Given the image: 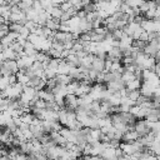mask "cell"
Segmentation results:
<instances>
[{"label":"cell","instance_id":"6da1fadb","mask_svg":"<svg viewBox=\"0 0 160 160\" xmlns=\"http://www.w3.org/2000/svg\"><path fill=\"white\" fill-rule=\"evenodd\" d=\"M20 70L18 60H6L4 62H1V75H12V74H18V71Z\"/></svg>","mask_w":160,"mask_h":160},{"label":"cell","instance_id":"7a4b0ae2","mask_svg":"<svg viewBox=\"0 0 160 160\" xmlns=\"http://www.w3.org/2000/svg\"><path fill=\"white\" fill-rule=\"evenodd\" d=\"M80 106L79 96L75 94H68L65 96V108L69 110H76Z\"/></svg>","mask_w":160,"mask_h":160},{"label":"cell","instance_id":"3957f363","mask_svg":"<svg viewBox=\"0 0 160 160\" xmlns=\"http://www.w3.org/2000/svg\"><path fill=\"white\" fill-rule=\"evenodd\" d=\"M135 131L139 134L140 138H142V136L148 135V134L151 131V129L149 128V124H148L146 120H141V119H139V120L135 122Z\"/></svg>","mask_w":160,"mask_h":160},{"label":"cell","instance_id":"277c9868","mask_svg":"<svg viewBox=\"0 0 160 160\" xmlns=\"http://www.w3.org/2000/svg\"><path fill=\"white\" fill-rule=\"evenodd\" d=\"M52 40H54V41H60V42L65 44V42H68V41L74 40V35H72V32H66V31L58 30V31H55Z\"/></svg>","mask_w":160,"mask_h":160},{"label":"cell","instance_id":"5b68a950","mask_svg":"<svg viewBox=\"0 0 160 160\" xmlns=\"http://www.w3.org/2000/svg\"><path fill=\"white\" fill-rule=\"evenodd\" d=\"M35 61H36L35 60V56H29V55H24V56H21V58L18 59V64H19V68L20 69H28Z\"/></svg>","mask_w":160,"mask_h":160},{"label":"cell","instance_id":"8992f818","mask_svg":"<svg viewBox=\"0 0 160 160\" xmlns=\"http://www.w3.org/2000/svg\"><path fill=\"white\" fill-rule=\"evenodd\" d=\"M154 90H155V86H152L151 84H149L148 81H144L141 88H140V91H141V95L146 96V98H152L154 96Z\"/></svg>","mask_w":160,"mask_h":160},{"label":"cell","instance_id":"52a82bcc","mask_svg":"<svg viewBox=\"0 0 160 160\" xmlns=\"http://www.w3.org/2000/svg\"><path fill=\"white\" fill-rule=\"evenodd\" d=\"M139 134L135 131V129H129L126 132H124L122 135V140L124 142H134L136 140H139Z\"/></svg>","mask_w":160,"mask_h":160},{"label":"cell","instance_id":"ba28073f","mask_svg":"<svg viewBox=\"0 0 160 160\" xmlns=\"http://www.w3.org/2000/svg\"><path fill=\"white\" fill-rule=\"evenodd\" d=\"M108 58L112 61H120L122 59V51H121V48H118V46H114L109 52H108Z\"/></svg>","mask_w":160,"mask_h":160},{"label":"cell","instance_id":"9c48e42d","mask_svg":"<svg viewBox=\"0 0 160 160\" xmlns=\"http://www.w3.org/2000/svg\"><path fill=\"white\" fill-rule=\"evenodd\" d=\"M91 69H94L99 72H102V71L105 72V59H101V58L95 55V59L91 64Z\"/></svg>","mask_w":160,"mask_h":160},{"label":"cell","instance_id":"30bf717a","mask_svg":"<svg viewBox=\"0 0 160 160\" xmlns=\"http://www.w3.org/2000/svg\"><path fill=\"white\" fill-rule=\"evenodd\" d=\"M16 78H18V82H20L24 86H26V85L30 84V76L26 74L25 69H20L18 71V74H16Z\"/></svg>","mask_w":160,"mask_h":160},{"label":"cell","instance_id":"8fae6325","mask_svg":"<svg viewBox=\"0 0 160 160\" xmlns=\"http://www.w3.org/2000/svg\"><path fill=\"white\" fill-rule=\"evenodd\" d=\"M141 28L148 31V32H152L156 31V25H155V20H150V19H144L141 22Z\"/></svg>","mask_w":160,"mask_h":160},{"label":"cell","instance_id":"7c38bea8","mask_svg":"<svg viewBox=\"0 0 160 160\" xmlns=\"http://www.w3.org/2000/svg\"><path fill=\"white\" fill-rule=\"evenodd\" d=\"M24 51H25V54L26 55H29V56H35L36 55V52L39 51L38 49H36V46L31 42V41H26V44H25V46H24Z\"/></svg>","mask_w":160,"mask_h":160},{"label":"cell","instance_id":"4fadbf2b","mask_svg":"<svg viewBox=\"0 0 160 160\" xmlns=\"http://www.w3.org/2000/svg\"><path fill=\"white\" fill-rule=\"evenodd\" d=\"M101 158H104L106 160H119L116 158V152H115V149L114 148H106L104 150V152L101 154Z\"/></svg>","mask_w":160,"mask_h":160},{"label":"cell","instance_id":"5bb4252c","mask_svg":"<svg viewBox=\"0 0 160 160\" xmlns=\"http://www.w3.org/2000/svg\"><path fill=\"white\" fill-rule=\"evenodd\" d=\"M48 12L51 15V18H54V19H59V20H60L61 15L64 14V11L61 10L60 5H54L51 9H49V10H48Z\"/></svg>","mask_w":160,"mask_h":160},{"label":"cell","instance_id":"9a60e30c","mask_svg":"<svg viewBox=\"0 0 160 160\" xmlns=\"http://www.w3.org/2000/svg\"><path fill=\"white\" fill-rule=\"evenodd\" d=\"M60 24H61V21H60L59 19L50 18V19L46 21L45 26H48V28H49V29H51L52 31H58V30L60 29Z\"/></svg>","mask_w":160,"mask_h":160},{"label":"cell","instance_id":"2e32d148","mask_svg":"<svg viewBox=\"0 0 160 160\" xmlns=\"http://www.w3.org/2000/svg\"><path fill=\"white\" fill-rule=\"evenodd\" d=\"M141 85H142V82H141V79H134V80H131V81H129L128 84H126V89L128 90H140V88H141Z\"/></svg>","mask_w":160,"mask_h":160},{"label":"cell","instance_id":"e0dca14e","mask_svg":"<svg viewBox=\"0 0 160 160\" xmlns=\"http://www.w3.org/2000/svg\"><path fill=\"white\" fill-rule=\"evenodd\" d=\"M121 79H122V81H124L125 84H128L129 81H131V80H134V79H136V75H135V72H132V71L124 70V72L121 74Z\"/></svg>","mask_w":160,"mask_h":160},{"label":"cell","instance_id":"ac0fdd59","mask_svg":"<svg viewBox=\"0 0 160 160\" xmlns=\"http://www.w3.org/2000/svg\"><path fill=\"white\" fill-rule=\"evenodd\" d=\"M9 32H10V24L1 22V25H0V36L1 38H5Z\"/></svg>","mask_w":160,"mask_h":160},{"label":"cell","instance_id":"d6986e66","mask_svg":"<svg viewBox=\"0 0 160 160\" xmlns=\"http://www.w3.org/2000/svg\"><path fill=\"white\" fill-rule=\"evenodd\" d=\"M150 150H151V152L154 154V155H156V156H160V141H154L152 142V145L149 148Z\"/></svg>","mask_w":160,"mask_h":160},{"label":"cell","instance_id":"ffe728a7","mask_svg":"<svg viewBox=\"0 0 160 160\" xmlns=\"http://www.w3.org/2000/svg\"><path fill=\"white\" fill-rule=\"evenodd\" d=\"M9 85H10V81H9V75H8V76L1 75V80H0V89H1V90H4V89H6Z\"/></svg>","mask_w":160,"mask_h":160},{"label":"cell","instance_id":"44dd1931","mask_svg":"<svg viewBox=\"0 0 160 160\" xmlns=\"http://www.w3.org/2000/svg\"><path fill=\"white\" fill-rule=\"evenodd\" d=\"M140 95H141V91L140 90H131V91H129V95L128 96L136 102V100L140 98Z\"/></svg>","mask_w":160,"mask_h":160},{"label":"cell","instance_id":"7402d4cb","mask_svg":"<svg viewBox=\"0 0 160 160\" xmlns=\"http://www.w3.org/2000/svg\"><path fill=\"white\" fill-rule=\"evenodd\" d=\"M91 152H92V145L88 142V145L82 149V155H84V156H86V155H91Z\"/></svg>","mask_w":160,"mask_h":160},{"label":"cell","instance_id":"603a6c76","mask_svg":"<svg viewBox=\"0 0 160 160\" xmlns=\"http://www.w3.org/2000/svg\"><path fill=\"white\" fill-rule=\"evenodd\" d=\"M11 160H29V156H28L26 154H24V152H19V154L15 155Z\"/></svg>","mask_w":160,"mask_h":160},{"label":"cell","instance_id":"cb8c5ba5","mask_svg":"<svg viewBox=\"0 0 160 160\" xmlns=\"http://www.w3.org/2000/svg\"><path fill=\"white\" fill-rule=\"evenodd\" d=\"M119 160H134L132 155H128V154H124L122 156L119 158Z\"/></svg>","mask_w":160,"mask_h":160},{"label":"cell","instance_id":"d4e9b609","mask_svg":"<svg viewBox=\"0 0 160 160\" xmlns=\"http://www.w3.org/2000/svg\"><path fill=\"white\" fill-rule=\"evenodd\" d=\"M154 71H155V74L160 78V64L159 62H156V65H155V69H154Z\"/></svg>","mask_w":160,"mask_h":160},{"label":"cell","instance_id":"484cf974","mask_svg":"<svg viewBox=\"0 0 160 160\" xmlns=\"http://www.w3.org/2000/svg\"><path fill=\"white\" fill-rule=\"evenodd\" d=\"M155 140H156V141H160V131L155 134Z\"/></svg>","mask_w":160,"mask_h":160},{"label":"cell","instance_id":"4316f807","mask_svg":"<svg viewBox=\"0 0 160 160\" xmlns=\"http://www.w3.org/2000/svg\"><path fill=\"white\" fill-rule=\"evenodd\" d=\"M155 59H156V60H160V50L156 52V55H155Z\"/></svg>","mask_w":160,"mask_h":160},{"label":"cell","instance_id":"83f0119b","mask_svg":"<svg viewBox=\"0 0 160 160\" xmlns=\"http://www.w3.org/2000/svg\"><path fill=\"white\" fill-rule=\"evenodd\" d=\"M158 62H159V64H160V60H159V61H158Z\"/></svg>","mask_w":160,"mask_h":160}]
</instances>
